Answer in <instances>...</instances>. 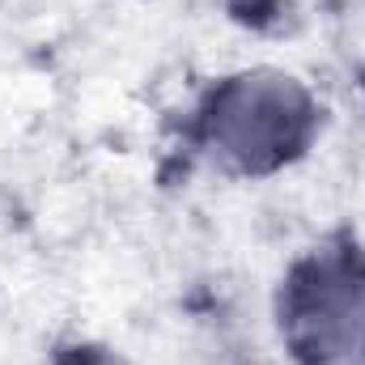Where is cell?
<instances>
[{"label":"cell","instance_id":"6da1fadb","mask_svg":"<svg viewBox=\"0 0 365 365\" xmlns=\"http://www.w3.org/2000/svg\"><path fill=\"white\" fill-rule=\"evenodd\" d=\"M195 132L230 170L272 175L310 149L319 132V102L280 68H251L225 77L204 98Z\"/></svg>","mask_w":365,"mask_h":365},{"label":"cell","instance_id":"7a4b0ae2","mask_svg":"<svg viewBox=\"0 0 365 365\" xmlns=\"http://www.w3.org/2000/svg\"><path fill=\"white\" fill-rule=\"evenodd\" d=\"M276 310L297 365H365V251H310L289 268Z\"/></svg>","mask_w":365,"mask_h":365},{"label":"cell","instance_id":"3957f363","mask_svg":"<svg viewBox=\"0 0 365 365\" xmlns=\"http://www.w3.org/2000/svg\"><path fill=\"white\" fill-rule=\"evenodd\" d=\"M51 365H132V361H123L119 353H110L102 344H64Z\"/></svg>","mask_w":365,"mask_h":365},{"label":"cell","instance_id":"277c9868","mask_svg":"<svg viewBox=\"0 0 365 365\" xmlns=\"http://www.w3.org/2000/svg\"><path fill=\"white\" fill-rule=\"evenodd\" d=\"M361 86H365V73H361Z\"/></svg>","mask_w":365,"mask_h":365}]
</instances>
